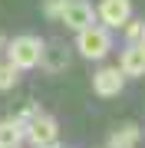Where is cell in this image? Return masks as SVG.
<instances>
[{"label":"cell","mask_w":145,"mask_h":148,"mask_svg":"<svg viewBox=\"0 0 145 148\" xmlns=\"http://www.w3.org/2000/svg\"><path fill=\"white\" fill-rule=\"evenodd\" d=\"M16 73H20V69H16L10 59H7V63H0V89H3V92L16 86Z\"/></svg>","instance_id":"11"},{"label":"cell","mask_w":145,"mask_h":148,"mask_svg":"<svg viewBox=\"0 0 145 148\" xmlns=\"http://www.w3.org/2000/svg\"><path fill=\"white\" fill-rule=\"evenodd\" d=\"M96 16H99L102 27L119 30V27H125V20L132 16V0H99Z\"/></svg>","instance_id":"5"},{"label":"cell","mask_w":145,"mask_h":148,"mask_svg":"<svg viewBox=\"0 0 145 148\" xmlns=\"http://www.w3.org/2000/svg\"><path fill=\"white\" fill-rule=\"evenodd\" d=\"M119 69L125 76H145V43H129L119 56Z\"/></svg>","instance_id":"7"},{"label":"cell","mask_w":145,"mask_h":148,"mask_svg":"<svg viewBox=\"0 0 145 148\" xmlns=\"http://www.w3.org/2000/svg\"><path fill=\"white\" fill-rule=\"evenodd\" d=\"M43 53H46V43L40 36H16L7 43V59L16 69H36L43 63Z\"/></svg>","instance_id":"1"},{"label":"cell","mask_w":145,"mask_h":148,"mask_svg":"<svg viewBox=\"0 0 145 148\" xmlns=\"http://www.w3.org/2000/svg\"><path fill=\"white\" fill-rule=\"evenodd\" d=\"M59 20L69 30H82V27H89V23H96V7H92L89 0H63Z\"/></svg>","instance_id":"4"},{"label":"cell","mask_w":145,"mask_h":148,"mask_svg":"<svg viewBox=\"0 0 145 148\" xmlns=\"http://www.w3.org/2000/svg\"><path fill=\"white\" fill-rule=\"evenodd\" d=\"M43 63H46L49 73H53V69H63L69 59H66V49L63 46H56V49H46V53H43Z\"/></svg>","instance_id":"10"},{"label":"cell","mask_w":145,"mask_h":148,"mask_svg":"<svg viewBox=\"0 0 145 148\" xmlns=\"http://www.w3.org/2000/svg\"><path fill=\"white\" fill-rule=\"evenodd\" d=\"M27 138V128H23V119H7L0 122V148H13Z\"/></svg>","instance_id":"8"},{"label":"cell","mask_w":145,"mask_h":148,"mask_svg":"<svg viewBox=\"0 0 145 148\" xmlns=\"http://www.w3.org/2000/svg\"><path fill=\"white\" fill-rule=\"evenodd\" d=\"M27 138L33 145H40V148H49V145H56L59 142V125L49 115H40V112H33V115L27 119Z\"/></svg>","instance_id":"3"},{"label":"cell","mask_w":145,"mask_h":148,"mask_svg":"<svg viewBox=\"0 0 145 148\" xmlns=\"http://www.w3.org/2000/svg\"><path fill=\"white\" fill-rule=\"evenodd\" d=\"M43 10H46L49 20H59V13H63V0H46V7H43Z\"/></svg>","instance_id":"13"},{"label":"cell","mask_w":145,"mask_h":148,"mask_svg":"<svg viewBox=\"0 0 145 148\" xmlns=\"http://www.w3.org/2000/svg\"><path fill=\"white\" fill-rule=\"evenodd\" d=\"M3 46H7V40H3V36H0V49H3Z\"/></svg>","instance_id":"14"},{"label":"cell","mask_w":145,"mask_h":148,"mask_svg":"<svg viewBox=\"0 0 145 148\" xmlns=\"http://www.w3.org/2000/svg\"><path fill=\"white\" fill-rule=\"evenodd\" d=\"M139 138H142L139 125H122V128H115V132L106 138V145L109 148H132V145H139Z\"/></svg>","instance_id":"9"},{"label":"cell","mask_w":145,"mask_h":148,"mask_svg":"<svg viewBox=\"0 0 145 148\" xmlns=\"http://www.w3.org/2000/svg\"><path fill=\"white\" fill-rule=\"evenodd\" d=\"M76 33H79V36H76V49H79V56H86V59H102L109 53V46H112L109 27H102V23H89V27H82Z\"/></svg>","instance_id":"2"},{"label":"cell","mask_w":145,"mask_h":148,"mask_svg":"<svg viewBox=\"0 0 145 148\" xmlns=\"http://www.w3.org/2000/svg\"><path fill=\"white\" fill-rule=\"evenodd\" d=\"M125 40L129 43H145V23L142 20H125Z\"/></svg>","instance_id":"12"},{"label":"cell","mask_w":145,"mask_h":148,"mask_svg":"<svg viewBox=\"0 0 145 148\" xmlns=\"http://www.w3.org/2000/svg\"><path fill=\"white\" fill-rule=\"evenodd\" d=\"M122 86H125V73L119 66H102V69H96V76H92V89H96V95H102V99L119 95Z\"/></svg>","instance_id":"6"}]
</instances>
